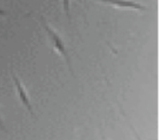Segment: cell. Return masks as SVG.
Returning a JSON list of instances; mask_svg holds the SVG:
<instances>
[{
    "instance_id": "cell-1",
    "label": "cell",
    "mask_w": 159,
    "mask_h": 140,
    "mask_svg": "<svg viewBox=\"0 0 159 140\" xmlns=\"http://www.w3.org/2000/svg\"><path fill=\"white\" fill-rule=\"evenodd\" d=\"M44 27L46 29L47 32H48V35L51 38V40L53 43L55 48L61 55L63 56V57L65 58L66 63L69 64L70 61H69V57L68 55V53L66 52L65 45L61 40V38L58 36V35L53 31L50 27L47 26V25H44Z\"/></svg>"
},
{
    "instance_id": "cell-2",
    "label": "cell",
    "mask_w": 159,
    "mask_h": 140,
    "mask_svg": "<svg viewBox=\"0 0 159 140\" xmlns=\"http://www.w3.org/2000/svg\"><path fill=\"white\" fill-rule=\"evenodd\" d=\"M102 2L109 4L112 6L123 7V8H130L136 10H145V7L142 4L129 0H98Z\"/></svg>"
},
{
    "instance_id": "cell-3",
    "label": "cell",
    "mask_w": 159,
    "mask_h": 140,
    "mask_svg": "<svg viewBox=\"0 0 159 140\" xmlns=\"http://www.w3.org/2000/svg\"><path fill=\"white\" fill-rule=\"evenodd\" d=\"M12 78L13 80L14 81L15 85L16 86L17 88V90L19 96V98L20 99V100L22 101V102L23 103V104L26 107V108H27V110H29V112L30 113V114H33V112L32 110V107L30 105V103L29 102V98L27 97V95L26 94V92L25 91L23 86L22 85L20 81L18 79V78L14 75H12Z\"/></svg>"
},
{
    "instance_id": "cell-4",
    "label": "cell",
    "mask_w": 159,
    "mask_h": 140,
    "mask_svg": "<svg viewBox=\"0 0 159 140\" xmlns=\"http://www.w3.org/2000/svg\"><path fill=\"white\" fill-rule=\"evenodd\" d=\"M63 4L64 11L68 17L70 15V7H69V0H63Z\"/></svg>"
},
{
    "instance_id": "cell-5",
    "label": "cell",
    "mask_w": 159,
    "mask_h": 140,
    "mask_svg": "<svg viewBox=\"0 0 159 140\" xmlns=\"http://www.w3.org/2000/svg\"><path fill=\"white\" fill-rule=\"evenodd\" d=\"M0 128H1V129H3L4 131H6V130H5V128H4V126H3L2 123V121H1V117H0Z\"/></svg>"
},
{
    "instance_id": "cell-6",
    "label": "cell",
    "mask_w": 159,
    "mask_h": 140,
    "mask_svg": "<svg viewBox=\"0 0 159 140\" xmlns=\"http://www.w3.org/2000/svg\"><path fill=\"white\" fill-rule=\"evenodd\" d=\"M4 14V12L3 11H2V10H1L0 9V15H1V14Z\"/></svg>"
}]
</instances>
